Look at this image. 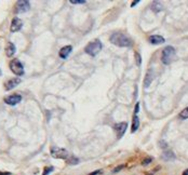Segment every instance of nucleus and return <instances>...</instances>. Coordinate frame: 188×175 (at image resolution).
I'll use <instances>...</instances> for the list:
<instances>
[{
  "label": "nucleus",
  "instance_id": "obj_1",
  "mask_svg": "<svg viewBox=\"0 0 188 175\" xmlns=\"http://www.w3.org/2000/svg\"><path fill=\"white\" fill-rule=\"evenodd\" d=\"M109 40L113 45H117V47H120V48H130L132 47V40L131 38L124 34L120 33V32H117V33H114L110 36Z\"/></svg>",
  "mask_w": 188,
  "mask_h": 175
},
{
  "label": "nucleus",
  "instance_id": "obj_2",
  "mask_svg": "<svg viewBox=\"0 0 188 175\" xmlns=\"http://www.w3.org/2000/svg\"><path fill=\"white\" fill-rule=\"evenodd\" d=\"M175 54H176V51L173 47H171V45L165 47L162 50V53H161V62L163 63L164 65L171 64L172 62H173V60L175 58Z\"/></svg>",
  "mask_w": 188,
  "mask_h": 175
},
{
  "label": "nucleus",
  "instance_id": "obj_3",
  "mask_svg": "<svg viewBox=\"0 0 188 175\" xmlns=\"http://www.w3.org/2000/svg\"><path fill=\"white\" fill-rule=\"evenodd\" d=\"M102 48H103V45H102V42H101V40L95 39L94 41H92V42H90V43L86 45V47L84 48V52H86V54H89L90 56L94 57L101 52Z\"/></svg>",
  "mask_w": 188,
  "mask_h": 175
},
{
  "label": "nucleus",
  "instance_id": "obj_4",
  "mask_svg": "<svg viewBox=\"0 0 188 175\" xmlns=\"http://www.w3.org/2000/svg\"><path fill=\"white\" fill-rule=\"evenodd\" d=\"M51 156L55 159H63V160H67L69 158V152L64 149V148H61V147H56V146H52L51 147Z\"/></svg>",
  "mask_w": 188,
  "mask_h": 175
},
{
  "label": "nucleus",
  "instance_id": "obj_5",
  "mask_svg": "<svg viewBox=\"0 0 188 175\" xmlns=\"http://www.w3.org/2000/svg\"><path fill=\"white\" fill-rule=\"evenodd\" d=\"M9 66H10V69H11V71H12L14 75L19 76V77L23 76V75L25 73L24 66H23V64L21 63V61L19 60V58H14V60H12V61L10 62Z\"/></svg>",
  "mask_w": 188,
  "mask_h": 175
},
{
  "label": "nucleus",
  "instance_id": "obj_6",
  "mask_svg": "<svg viewBox=\"0 0 188 175\" xmlns=\"http://www.w3.org/2000/svg\"><path fill=\"white\" fill-rule=\"evenodd\" d=\"M29 9H30V3L27 0H20L15 4V12L16 13L27 12Z\"/></svg>",
  "mask_w": 188,
  "mask_h": 175
},
{
  "label": "nucleus",
  "instance_id": "obj_7",
  "mask_svg": "<svg viewBox=\"0 0 188 175\" xmlns=\"http://www.w3.org/2000/svg\"><path fill=\"white\" fill-rule=\"evenodd\" d=\"M21 101H22V96H21L20 94H16V93L11 94V95H8V96L4 97V103L10 106L17 105Z\"/></svg>",
  "mask_w": 188,
  "mask_h": 175
},
{
  "label": "nucleus",
  "instance_id": "obj_8",
  "mask_svg": "<svg viewBox=\"0 0 188 175\" xmlns=\"http://www.w3.org/2000/svg\"><path fill=\"white\" fill-rule=\"evenodd\" d=\"M115 131H116V133H117V137L120 139V137H122L124 133H126V131L128 129V123L127 122H120V123H117V124H115L114 126Z\"/></svg>",
  "mask_w": 188,
  "mask_h": 175
},
{
  "label": "nucleus",
  "instance_id": "obj_9",
  "mask_svg": "<svg viewBox=\"0 0 188 175\" xmlns=\"http://www.w3.org/2000/svg\"><path fill=\"white\" fill-rule=\"evenodd\" d=\"M23 27V21L19 19V17H14L11 22V26H10V30L11 33H16L19 30H21Z\"/></svg>",
  "mask_w": 188,
  "mask_h": 175
},
{
  "label": "nucleus",
  "instance_id": "obj_10",
  "mask_svg": "<svg viewBox=\"0 0 188 175\" xmlns=\"http://www.w3.org/2000/svg\"><path fill=\"white\" fill-rule=\"evenodd\" d=\"M21 82H22L21 78H12V79H10V80H8L4 83V89L7 91H10V90L14 89L15 86H19Z\"/></svg>",
  "mask_w": 188,
  "mask_h": 175
},
{
  "label": "nucleus",
  "instance_id": "obj_11",
  "mask_svg": "<svg viewBox=\"0 0 188 175\" xmlns=\"http://www.w3.org/2000/svg\"><path fill=\"white\" fill-rule=\"evenodd\" d=\"M148 41H149V43H151V45H158L164 43L165 39L162 36H159V35H152V36H150L148 38Z\"/></svg>",
  "mask_w": 188,
  "mask_h": 175
},
{
  "label": "nucleus",
  "instance_id": "obj_12",
  "mask_svg": "<svg viewBox=\"0 0 188 175\" xmlns=\"http://www.w3.org/2000/svg\"><path fill=\"white\" fill-rule=\"evenodd\" d=\"M152 80H154V71H152V69H148L147 73H146V76H145V79H144V88L147 89L151 84Z\"/></svg>",
  "mask_w": 188,
  "mask_h": 175
},
{
  "label": "nucleus",
  "instance_id": "obj_13",
  "mask_svg": "<svg viewBox=\"0 0 188 175\" xmlns=\"http://www.w3.org/2000/svg\"><path fill=\"white\" fill-rule=\"evenodd\" d=\"M71 51H73V47L71 45H65V47H63L60 50L58 55H60L61 58H67V57L69 56L70 53H71Z\"/></svg>",
  "mask_w": 188,
  "mask_h": 175
},
{
  "label": "nucleus",
  "instance_id": "obj_14",
  "mask_svg": "<svg viewBox=\"0 0 188 175\" xmlns=\"http://www.w3.org/2000/svg\"><path fill=\"white\" fill-rule=\"evenodd\" d=\"M15 52H16V48H15L14 43L9 41L8 43H7V47H5V54H7V56L12 57L15 54Z\"/></svg>",
  "mask_w": 188,
  "mask_h": 175
},
{
  "label": "nucleus",
  "instance_id": "obj_15",
  "mask_svg": "<svg viewBox=\"0 0 188 175\" xmlns=\"http://www.w3.org/2000/svg\"><path fill=\"white\" fill-rule=\"evenodd\" d=\"M139 119L137 117V115H134L133 116V120H132V128H131L132 134L139 130Z\"/></svg>",
  "mask_w": 188,
  "mask_h": 175
},
{
  "label": "nucleus",
  "instance_id": "obj_16",
  "mask_svg": "<svg viewBox=\"0 0 188 175\" xmlns=\"http://www.w3.org/2000/svg\"><path fill=\"white\" fill-rule=\"evenodd\" d=\"M162 158H163V160H165V161H172V160H175L176 156L173 151L167 150L162 154Z\"/></svg>",
  "mask_w": 188,
  "mask_h": 175
},
{
  "label": "nucleus",
  "instance_id": "obj_17",
  "mask_svg": "<svg viewBox=\"0 0 188 175\" xmlns=\"http://www.w3.org/2000/svg\"><path fill=\"white\" fill-rule=\"evenodd\" d=\"M162 9H163L162 3H160L159 1H154V2L151 3V10H152L155 13H159Z\"/></svg>",
  "mask_w": 188,
  "mask_h": 175
},
{
  "label": "nucleus",
  "instance_id": "obj_18",
  "mask_svg": "<svg viewBox=\"0 0 188 175\" xmlns=\"http://www.w3.org/2000/svg\"><path fill=\"white\" fill-rule=\"evenodd\" d=\"M66 162L68 163V164H71V165H75V164H78L79 163V159L77 157H75V156L70 155L69 158L66 160Z\"/></svg>",
  "mask_w": 188,
  "mask_h": 175
},
{
  "label": "nucleus",
  "instance_id": "obj_19",
  "mask_svg": "<svg viewBox=\"0 0 188 175\" xmlns=\"http://www.w3.org/2000/svg\"><path fill=\"white\" fill-rule=\"evenodd\" d=\"M178 117H180V119H188V107L184 108V109L180 111V115H178Z\"/></svg>",
  "mask_w": 188,
  "mask_h": 175
},
{
  "label": "nucleus",
  "instance_id": "obj_20",
  "mask_svg": "<svg viewBox=\"0 0 188 175\" xmlns=\"http://www.w3.org/2000/svg\"><path fill=\"white\" fill-rule=\"evenodd\" d=\"M134 56H135V61H136V65L139 67V66L142 65V56H141V54L139 52H135Z\"/></svg>",
  "mask_w": 188,
  "mask_h": 175
},
{
  "label": "nucleus",
  "instance_id": "obj_21",
  "mask_svg": "<svg viewBox=\"0 0 188 175\" xmlns=\"http://www.w3.org/2000/svg\"><path fill=\"white\" fill-rule=\"evenodd\" d=\"M54 170L53 167H45V170H43V173H42V175H49L51 172Z\"/></svg>",
  "mask_w": 188,
  "mask_h": 175
},
{
  "label": "nucleus",
  "instance_id": "obj_22",
  "mask_svg": "<svg viewBox=\"0 0 188 175\" xmlns=\"http://www.w3.org/2000/svg\"><path fill=\"white\" fill-rule=\"evenodd\" d=\"M154 159L151 158V157H147V158H145L143 160V162H142V164L143 165H147V164H149V163H151V161H152Z\"/></svg>",
  "mask_w": 188,
  "mask_h": 175
},
{
  "label": "nucleus",
  "instance_id": "obj_23",
  "mask_svg": "<svg viewBox=\"0 0 188 175\" xmlns=\"http://www.w3.org/2000/svg\"><path fill=\"white\" fill-rule=\"evenodd\" d=\"M124 167H126V164H120V165H118V167H116L114 170H113V173H118V172L121 171Z\"/></svg>",
  "mask_w": 188,
  "mask_h": 175
},
{
  "label": "nucleus",
  "instance_id": "obj_24",
  "mask_svg": "<svg viewBox=\"0 0 188 175\" xmlns=\"http://www.w3.org/2000/svg\"><path fill=\"white\" fill-rule=\"evenodd\" d=\"M69 2L73 4H84L86 0H70Z\"/></svg>",
  "mask_w": 188,
  "mask_h": 175
},
{
  "label": "nucleus",
  "instance_id": "obj_25",
  "mask_svg": "<svg viewBox=\"0 0 188 175\" xmlns=\"http://www.w3.org/2000/svg\"><path fill=\"white\" fill-rule=\"evenodd\" d=\"M139 111V103L137 102L136 103V105H135V108H134V115H137Z\"/></svg>",
  "mask_w": 188,
  "mask_h": 175
},
{
  "label": "nucleus",
  "instance_id": "obj_26",
  "mask_svg": "<svg viewBox=\"0 0 188 175\" xmlns=\"http://www.w3.org/2000/svg\"><path fill=\"white\" fill-rule=\"evenodd\" d=\"M103 172H102V170H96V171H94V172H92V173H90L89 175H97V174H102Z\"/></svg>",
  "mask_w": 188,
  "mask_h": 175
},
{
  "label": "nucleus",
  "instance_id": "obj_27",
  "mask_svg": "<svg viewBox=\"0 0 188 175\" xmlns=\"http://www.w3.org/2000/svg\"><path fill=\"white\" fill-rule=\"evenodd\" d=\"M139 0H136V1H133V2H132V3H131V7H132V8H134L135 5H136V4L139 3Z\"/></svg>",
  "mask_w": 188,
  "mask_h": 175
},
{
  "label": "nucleus",
  "instance_id": "obj_28",
  "mask_svg": "<svg viewBox=\"0 0 188 175\" xmlns=\"http://www.w3.org/2000/svg\"><path fill=\"white\" fill-rule=\"evenodd\" d=\"M0 175H11L10 172H0Z\"/></svg>",
  "mask_w": 188,
  "mask_h": 175
},
{
  "label": "nucleus",
  "instance_id": "obj_29",
  "mask_svg": "<svg viewBox=\"0 0 188 175\" xmlns=\"http://www.w3.org/2000/svg\"><path fill=\"white\" fill-rule=\"evenodd\" d=\"M183 175H188V169H187V170H185V171L183 172Z\"/></svg>",
  "mask_w": 188,
  "mask_h": 175
},
{
  "label": "nucleus",
  "instance_id": "obj_30",
  "mask_svg": "<svg viewBox=\"0 0 188 175\" xmlns=\"http://www.w3.org/2000/svg\"><path fill=\"white\" fill-rule=\"evenodd\" d=\"M1 75H2V71H1V69H0V76H1Z\"/></svg>",
  "mask_w": 188,
  "mask_h": 175
}]
</instances>
